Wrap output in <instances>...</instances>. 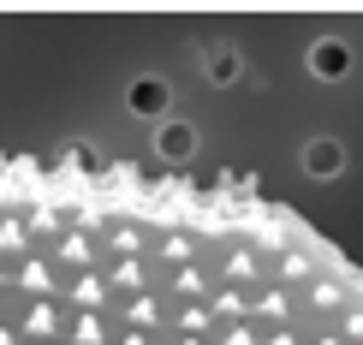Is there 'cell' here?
Segmentation results:
<instances>
[{"instance_id":"obj_1","label":"cell","mask_w":363,"mask_h":345,"mask_svg":"<svg viewBox=\"0 0 363 345\" xmlns=\"http://www.w3.org/2000/svg\"><path fill=\"white\" fill-rule=\"evenodd\" d=\"M0 345H363V274L256 191L0 155Z\"/></svg>"}]
</instances>
